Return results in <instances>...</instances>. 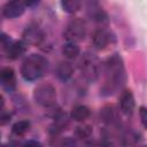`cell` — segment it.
Instances as JSON below:
<instances>
[{"label":"cell","mask_w":147,"mask_h":147,"mask_svg":"<svg viewBox=\"0 0 147 147\" xmlns=\"http://www.w3.org/2000/svg\"><path fill=\"white\" fill-rule=\"evenodd\" d=\"M106 86L108 91L113 93V91L121 88L125 83V71L123 65V60L118 54H114L106 62Z\"/></svg>","instance_id":"6da1fadb"},{"label":"cell","mask_w":147,"mask_h":147,"mask_svg":"<svg viewBox=\"0 0 147 147\" xmlns=\"http://www.w3.org/2000/svg\"><path fill=\"white\" fill-rule=\"evenodd\" d=\"M47 63H48L47 60L41 55L32 54L28 56L23 61L21 67L22 77L29 82L40 78L44 75V72L47 70V65H48Z\"/></svg>","instance_id":"7a4b0ae2"},{"label":"cell","mask_w":147,"mask_h":147,"mask_svg":"<svg viewBox=\"0 0 147 147\" xmlns=\"http://www.w3.org/2000/svg\"><path fill=\"white\" fill-rule=\"evenodd\" d=\"M80 71L83 76L91 83L95 82L100 75V63L99 60L90 53H86L83 55L80 62H79Z\"/></svg>","instance_id":"3957f363"},{"label":"cell","mask_w":147,"mask_h":147,"mask_svg":"<svg viewBox=\"0 0 147 147\" xmlns=\"http://www.w3.org/2000/svg\"><path fill=\"white\" fill-rule=\"evenodd\" d=\"M86 36V25L85 22L80 18H75L70 21L64 31H63V37L67 41L69 42H79L82 41Z\"/></svg>","instance_id":"277c9868"},{"label":"cell","mask_w":147,"mask_h":147,"mask_svg":"<svg viewBox=\"0 0 147 147\" xmlns=\"http://www.w3.org/2000/svg\"><path fill=\"white\" fill-rule=\"evenodd\" d=\"M33 98L36 102L41 107H51L55 103L56 90L51 84H41L34 90Z\"/></svg>","instance_id":"5b68a950"},{"label":"cell","mask_w":147,"mask_h":147,"mask_svg":"<svg viewBox=\"0 0 147 147\" xmlns=\"http://www.w3.org/2000/svg\"><path fill=\"white\" fill-rule=\"evenodd\" d=\"M111 41V34L106 29H96L92 34V44L96 49H105Z\"/></svg>","instance_id":"8992f818"},{"label":"cell","mask_w":147,"mask_h":147,"mask_svg":"<svg viewBox=\"0 0 147 147\" xmlns=\"http://www.w3.org/2000/svg\"><path fill=\"white\" fill-rule=\"evenodd\" d=\"M44 39L42 31L37 25H29L23 32V41L29 45H38Z\"/></svg>","instance_id":"52a82bcc"},{"label":"cell","mask_w":147,"mask_h":147,"mask_svg":"<svg viewBox=\"0 0 147 147\" xmlns=\"http://www.w3.org/2000/svg\"><path fill=\"white\" fill-rule=\"evenodd\" d=\"M134 107H136V102H134L133 94L131 93V91H124L119 98L121 111L126 116H131L134 111Z\"/></svg>","instance_id":"ba28073f"},{"label":"cell","mask_w":147,"mask_h":147,"mask_svg":"<svg viewBox=\"0 0 147 147\" xmlns=\"http://www.w3.org/2000/svg\"><path fill=\"white\" fill-rule=\"evenodd\" d=\"M23 13H24V5L18 0L10 1L3 7V15L8 18L18 17Z\"/></svg>","instance_id":"9c48e42d"},{"label":"cell","mask_w":147,"mask_h":147,"mask_svg":"<svg viewBox=\"0 0 147 147\" xmlns=\"http://www.w3.org/2000/svg\"><path fill=\"white\" fill-rule=\"evenodd\" d=\"M6 51H7V56L9 59H13V60L18 59L25 52V42L24 41L10 42V45L6 48Z\"/></svg>","instance_id":"30bf717a"},{"label":"cell","mask_w":147,"mask_h":147,"mask_svg":"<svg viewBox=\"0 0 147 147\" xmlns=\"http://www.w3.org/2000/svg\"><path fill=\"white\" fill-rule=\"evenodd\" d=\"M0 82L6 88H13L15 86L16 79H15V74L11 68H3L0 71Z\"/></svg>","instance_id":"8fae6325"},{"label":"cell","mask_w":147,"mask_h":147,"mask_svg":"<svg viewBox=\"0 0 147 147\" xmlns=\"http://www.w3.org/2000/svg\"><path fill=\"white\" fill-rule=\"evenodd\" d=\"M74 74V67L67 61H62L56 67V75L61 80H68Z\"/></svg>","instance_id":"7c38bea8"},{"label":"cell","mask_w":147,"mask_h":147,"mask_svg":"<svg viewBox=\"0 0 147 147\" xmlns=\"http://www.w3.org/2000/svg\"><path fill=\"white\" fill-rule=\"evenodd\" d=\"M90 116V109L86 106H76L71 111V118L77 122H83Z\"/></svg>","instance_id":"4fadbf2b"},{"label":"cell","mask_w":147,"mask_h":147,"mask_svg":"<svg viewBox=\"0 0 147 147\" xmlns=\"http://www.w3.org/2000/svg\"><path fill=\"white\" fill-rule=\"evenodd\" d=\"M62 54L67 59H75L79 54V47L76 42H67L62 47Z\"/></svg>","instance_id":"5bb4252c"},{"label":"cell","mask_w":147,"mask_h":147,"mask_svg":"<svg viewBox=\"0 0 147 147\" xmlns=\"http://www.w3.org/2000/svg\"><path fill=\"white\" fill-rule=\"evenodd\" d=\"M62 8L69 14H74L80 9L82 0H61Z\"/></svg>","instance_id":"9a60e30c"},{"label":"cell","mask_w":147,"mask_h":147,"mask_svg":"<svg viewBox=\"0 0 147 147\" xmlns=\"http://www.w3.org/2000/svg\"><path fill=\"white\" fill-rule=\"evenodd\" d=\"M29 130H30V122L29 121H18L11 127L13 133L17 137L24 136Z\"/></svg>","instance_id":"2e32d148"},{"label":"cell","mask_w":147,"mask_h":147,"mask_svg":"<svg viewBox=\"0 0 147 147\" xmlns=\"http://www.w3.org/2000/svg\"><path fill=\"white\" fill-rule=\"evenodd\" d=\"M102 118L105 122L108 123H114L117 119V114L116 110L114 109V107H106L102 110Z\"/></svg>","instance_id":"e0dca14e"},{"label":"cell","mask_w":147,"mask_h":147,"mask_svg":"<svg viewBox=\"0 0 147 147\" xmlns=\"http://www.w3.org/2000/svg\"><path fill=\"white\" fill-rule=\"evenodd\" d=\"M76 136L78 137V138H80V139H83V138H88L91 134H92V129H91V126H88V125H84V126H78L77 129H76Z\"/></svg>","instance_id":"ac0fdd59"},{"label":"cell","mask_w":147,"mask_h":147,"mask_svg":"<svg viewBox=\"0 0 147 147\" xmlns=\"http://www.w3.org/2000/svg\"><path fill=\"white\" fill-rule=\"evenodd\" d=\"M10 42H11V40H10L9 36L0 32V48H7L10 45Z\"/></svg>","instance_id":"d6986e66"},{"label":"cell","mask_w":147,"mask_h":147,"mask_svg":"<svg viewBox=\"0 0 147 147\" xmlns=\"http://www.w3.org/2000/svg\"><path fill=\"white\" fill-rule=\"evenodd\" d=\"M140 117H141V122H142L144 126L147 127V111H146V108L145 107H141L140 108Z\"/></svg>","instance_id":"ffe728a7"},{"label":"cell","mask_w":147,"mask_h":147,"mask_svg":"<svg viewBox=\"0 0 147 147\" xmlns=\"http://www.w3.org/2000/svg\"><path fill=\"white\" fill-rule=\"evenodd\" d=\"M25 1V5L26 6H34V5H37L40 0H24Z\"/></svg>","instance_id":"44dd1931"},{"label":"cell","mask_w":147,"mask_h":147,"mask_svg":"<svg viewBox=\"0 0 147 147\" xmlns=\"http://www.w3.org/2000/svg\"><path fill=\"white\" fill-rule=\"evenodd\" d=\"M3 105H5V100H3V98L0 95V109L3 107Z\"/></svg>","instance_id":"7402d4cb"}]
</instances>
